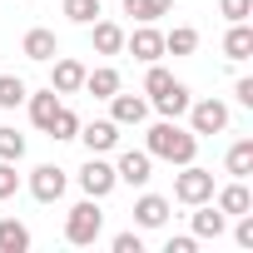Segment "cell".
<instances>
[{
  "label": "cell",
  "instance_id": "ffe728a7",
  "mask_svg": "<svg viewBox=\"0 0 253 253\" xmlns=\"http://www.w3.org/2000/svg\"><path fill=\"white\" fill-rule=\"evenodd\" d=\"M114 89H119V70H114V65L84 70V94H94V99H109Z\"/></svg>",
  "mask_w": 253,
  "mask_h": 253
},
{
  "label": "cell",
  "instance_id": "ba28073f",
  "mask_svg": "<svg viewBox=\"0 0 253 253\" xmlns=\"http://www.w3.org/2000/svg\"><path fill=\"white\" fill-rule=\"evenodd\" d=\"M124 50H129L139 65H154V60H164V35L154 25H139L134 35H124Z\"/></svg>",
  "mask_w": 253,
  "mask_h": 253
},
{
  "label": "cell",
  "instance_id": "d6a6232c",
  "mask_svg": "<svg viewBox=\"0 0 253 253\" xmlns=\"http://www.w3.org/2000/svg\"><path fill=\"white\" fill-rule=\"evenodd\" d=\"M238 248H253V213H238V228H233Z\"/></svg>",
  "mask_w": 253,
  "mask_h": 253
},
{
  "label": "cell",
  "instance_id": "8fae6325",
  "mask_svg": "<svg viewBox=\"0 0 253 253\" xmlns=\"http://www.w3.org/2000/svg\"><path fill=\"white\" fill-rule=\"evenodd\" d=\"M20 55L25 60H55L60 55V40H55V30H45V25H35V30H25V40H20Z\"/></svg>",
  "mask_w": 253,
  "mask_h": 253
},
{
  "label": "cell",
  "instance_id": "52a82bcc",
  "mask_svg": "<svg viewBox=\"0 0 253 253\" xmlns=\"http://www.w3.org/2000/svg\"><path fill=\"white\" fill-rule=\"evenodd\" d=\"M65 184H70V179H65L60 164H40V169L30 174V194H35L40 204H60V199H65Z\"/></svg>",
  "mask_w": 253,
  "mask_h": 253
},
{
  "label": "cell",
  "instance_id": "4316f807",
  "mask_svg": "<svg viewBox=\"0 0 253 253\" xmlns=\"http://www.w3.org/2000/svg\"><path fill=\"white\" fill-rule=\"evenodd\" d=\"M65 15L75 25H89V20H99V0H65Z\"/></svg>",
  "mask_w": 253,
  "mask_h": 253
},
{
  "label": "cell",
  "instance_id": "f546056e",
  "mask_svg": "<svg viewBox=\"0 0 253 253\" xmlns=\"http://www.w3.org/2000/svg\"><path fill=\"white\" fill-rule=\"evenodd\" d=\"M15 189H20L15 164H10V159H0V204H5V199H15Z\"/></svg>",
  "mask_w": 253,
  "mask_h": 253
},
{
  "label": "cell",
  "instance_id": "9c48e42d",
  "mask_svg": "<svg viewBox=\"0 0 253 253\" xmlns=\"http://www.w3.org/2000/svg\"><path fill=\"white\" fill-rule=\"evenodd\" d=\"M75 139H84L89 154H109V149L119 144V124H114V119H89V124H80Z\"/></svg>",
  "mask_w": 253,
  "mask_h": 253
},
{
  "label": "cell",
  "instance_id": "2e32d148",
  "mask_svg": "<svg viewBox=\"0 0 253 253\" xmlns=\"http://www.w3.org/2000/svg\"><path fill=\"white\" fill-rule=\"evenodd\" d=\"M164 218H169V199H164V194L134 199V223H139V228H164Z\"/></svg>",
  "mask_w": 253,
  "mask_h": 253
},
{
  "label": "cell",
  "instance_id": "4fadbf2b",
  "mask_svg": "<svg viewBox=\"0 0 253 253\" xmlns=\"http://www.w3.org/2000/svg\"><path fill=\"white\" fill-rule=\"evenodd\" d=\"M223 228H228V213H218V204H213V199L194 204V238H218Z\"/></svg>",
  "mask_w": 253,
  "mask_h": 253
},
{
  "label": "cell",
  "instance_id": "cb8c5ba5",
  "mask_svg": "<svg viewBox=\"0 0 253 253\" xmlns=\"http://www.w3.org/2000/svg\"><path fill=\"white\" fill-rule=\"evenodd\" d=\"M223 164H228V174H233V179H248V174H253V139H238V144L228 149V159H223Z\"/></svg>",
  "mask_w": 253,
  "mask_h": 253
},
{
  "label": "cell",
  "instance_id": "8992f818",
  "mask_svg": "<svg viewBox=\"0 0 253 253\" xmlns=\"http://www.w3.org/2000/svg\"><path fill=\"white\" fill-rule=\"evenodd\" d=\"M114 174H119V184L144 189V184L154 179V159H149V149H124V154H119V164H114Z\"/></svg>",
  "mask_w": 253,
  "mask_h": 253
},
{
  "label": "cell",
  "instance_id": "d6986e66",
  "mask_svg": "<svg viewBox=\"0 0 253 253\" xmlns=\"http://www.w3.org/2000/svg\"><path fill=\"white\" fill-rule=\"evenodd\" d=\"M223 55L228 60H248L253 55V25L248 20H233V30L223 35Z\"/></svg>",
  "mask_w": 253,
  "mask_h": 253
},
{
  "label": "cell",
  "instance_id": "484cf974",
  "mask_svg": "<svg viewBox=\"0 0 253 253\" xmlns=\"http://www.w3.org/2000/svg\"><path fill=\"white\" fill-rule=\"evenodd\" d=\"M45 134H50V139H75V134H80V114L60 104V109H55V119H50V129H45Z\"/></svg>",
  "mask_w": 253,
  "mask_h": 253
},
{
  "label": "cell",
  "instance_id": "836d02e7",
  "mask_svg": "<svg viewBox=\"0 0 253 253\" xmlns=\"http://www.w3.org/2000/svg\"><path fill=\"white\" fill-rule=\"evenodd\" d=\"M233 94H238V104H248V109H253V80H238V84H233Z\"/></svg>",
  "mask_w": 253,
  "mask_h": 253
},
{
  "label": "cell",
  "instance_id": "5bb4252c",
  "mask_svg": "<svg viewBox=\"0 0 253 253\" xmlns=\"http://www.w3.org/2000/svg\"><path fill=\"white\" fill-rule=\"evenodd\" d=\"M89 45H94V55H119L124 50V30L114 20H89Z\"/></svg>",
  "mask_w": 253,
  "mask_h": 253
},
{
  "label": "cell",
  "instance_id": "277c9868",
  "mask_svg": "<svg viewBox=\"0 0 253 253\" xmlns=\"http://www.w3.org/2000/svg\"><path fill=\"white\" fill-rule=\"evenodd\" d=\"M184 114H189V129H194V134H223V129H228V104H223V99H199V104H189Z\"/></svg>",
  "mask_w": 253,
  "mask_h": 253
},
{
  "label": "cell",
  "instance_id": "d4e9b609",
  "mask_svg": "<svg viewBox=\"0 0 253 253\" xmlns=\"http://www.w3.org/2000/svg\"><path fill=\"white\" fill-rule=\"evenodd\" d=\"M25 94H30V84H25L20 75H0V109H15V104H25Z\"/></svg>",
  "mask_w": 253,
  "mask_h": 253
},
{
  "label": "cell",
  "instance_id": "83f0119b",
  "mask_svg": "<svg viewBox=\"0 0 253 253\" xmlns=\"http://www.w3.org/2000/svg\"><path fill=\"white\" fill-rule=\"evenodd\" d=\"M20 154H25V134L20 129H0V159L20 164Z\"/></svg>",
  "mask_w": 253,
  "mask_h": 253
},
{
  "label": "cell",
  "instance_id": "e0dca14e",
  "mask_svg": "<svg viewBox=\"0 0 253 253\" xmlns=\"http://www.w3.org/2000/svg\"><path fill=\"white\" fill-rule=\"evenodd\" d=\"M189 104H194V94H189V84H179V80H174V84H169L164 94H154V109H159L164 119H179V114H184Z\"/></svg>",
  "mask_w": 253,
  "mask_h": 253
},
{
  "label": "cell",
  "instance_id": "7402d4cb",
  "mask_svg": "<svg viewBox=\"0 0 253 253\" xmlns=\"http://www.w3.org/2000/svg\"><path fill=\"white\" fill-rule=\"evenodd\" d=\"M169 10H174V0H124V15H134L139 25H154Z\"/></svg>",
  "mask_w": 253,
  "mask_h": 253
},
{
  "label": "cell",
  "instance_id": "9a60e30c",
  "mask_svg": "<svg viewBox=\"0 0 253 253\" xmlns=\"http://www.w3.org/2000/svg\"><path fill=\"white\" fill-rule=\"evenodd\" d=\"M213 204H218V213L238 218V213H248V209H253V194H248V184H243V179H233L228 189H218V194H213Z\"/></svg>",
  "mask_w": 253,
  "mask_h": 253
},
{
  "label": "cell",
  "instance_id": "44dd1931",
  "mask_svg": "<svg viewBox=\"0 0 253 253\" xmlns=\"http://www.w3.org/2000/svg\"><path fill=\"white\" fill-rule=\"evenodd\" d=\"M30 248V228L20 218H0V253H25Z\"/></svg>",
  "mask_w": 253,
  "mask_h": 253
},
{
  "label": "cell",
  "instance_id": "1f68e13d",
  "mask_svg": "<svg viewBox=\"0 0 253 253\" xmlns=\"http://www.w3.org/2000/svg\"><path fill=\"white\" fill-rule=\"evenodd\" d=\"M114 253H144V238L134 228H124V233H114Z\"/></svg>",
  "mask_w": 253,
  "mask_h": 253
},
{
  "label": "cell",
  "instance_id": "f1b7e54d",
  "mask_svg": "<svg viewBox=\"0 0 253 253\" xmlns=\"http://www.w3.org/2000/svg\"><path fill=\"white\" fill-rule=\"evenodd\" d=\"M169 84H174V75H169V70H164V65L154 60V65H149V75H144V94L154 99V94H164Z\"/></svg>",
  "mask_w": 253,
  "mask_h": 253
},
{
  "label": "cell",
  "instance_id": "603a6c76",
  "mask_svg": "<svg viewBox=\"0 0 253 253\" xmlns=\"http://www.w3.org/2000/svg\"><path fill=\"white\" fill-rule=\"evenodd\" d=\"M194 50H199V30L194 25H174L164 35V55H194Z\"/></svg>",
  "mask_w": 253,
  "mask_h": 253
},
{
  "label": "cell",
  "instance_id": "e575fe53",
  "mask_svg": "<svg viewBox=\"0 0 253 253\" xmlns=\"http://www.w3.org/2000/svg\"><path fill=\"white\" fill-rule=\"evenodd\" d=\"M164 248H169V253H194V248H199V243H194V238H169V243H164Z\"/></svg>",
  "mask_w": 253,
  "mask_h": 253
},
{
  "label": "cell",
  "instance_id": "6da1fadb",
  "mask_svg": "<svg viewBox=\"0 0 253 253\" xmlns=\"http://www.w3.org/2000/svg\"><path fill=\"white\" fill-rule=\"evenodd\" d=\"M144 149H149V159L194 164V154H199V134H194V129H179V119H159L154 129L144 134Z\"/></svg>",
  "mask_w": 253,
  "mask_h": 253
},
{
  "label": "cell",
  "instance_id": "ac0fdd59",
  "mask_svg": "<svg viewBox=\"0 0 253 253\" xmlns=\"http://www.w3.org/2000/svg\"><path fill=\"white\" fill-rule=\"evenodd\" d=\"M25 104H30V124H35V129H50V119L60 109V94L55 89H40V94H25Z\"/></svg>",
  "mask_w": 253,
  "mask_h": 253
},
{
  "label": "cell",
  "instance_id": "30bf717a",
  "mask_svg": "<svg viewBox=\"0 0 253 253\" xmlns=\"http://www.w3.org/2000/svg\"><path fill=\"white\" fill-rule=\"evenodd\" d=\"M109 119L119 124V129H124V124H144L149 119V99L144 94H109Z\"/></svg>",
  "mask_w": 253,
  "mask_h": 253
},
{
  "label": "cell",
  "instance_id": "5b68a950",
  "mask_svg": "<svg viewBox=\"0 0 253 253\" xmlns=\"http://www.w3.org/2000/svg\"><path fill=\"white\" fill-rule=\"evenodd\" d=\"M114 184H119L114 164H104L99 154H89V159H84V169H80V189H84L89 199H104V194H114Z\"/></svg>",
  "mask_w": 253,
  "mask_h": 253
},
{
  "label": "cell",
  "instance_id": "4dcf8cb0",
  "mask_svg": "<svg viewBox=\"0 0 253 253\" xmlns=\"http://www.w3.org/2000/svg\"><path fill=\"white\" fill-rule=\"evenodd\" d=\"M218 10H223V20L233 25V20H248V15H253V0H218Z\"/></svg>",
  "mask_w": 253,
  "mask_h": 253
},
{
  "label": "cell",
  "instance_id": "7c38bea8",
  "mask_svg": "<svg viewBox=\"0 0 253 253\" xmlns=\"http://www.w3.org/2000/svg\"><path fill=\"white\" fill-rule=\"evenodd\" d=\"M50 89L55 94H80L84 89V65L80 60H55L50 65Z\"/></svg>",
  "mask_w": 253,
  "mask_h": 253
},
{
  "label": "cell",
  "instance_id": "3957f363",
  "mask_svg": "<svg viewBox=\"0 0 253 253\" xmlns=\"http://www.w3.org/2000/svg\"><path fill=\"white\" fill-rule=\"evenodd\" d=\"M179 169H184V174L174 179V199H179V204L194 209V204L213 199V174H209V169H199V164H179Z\"/></svg>",
  "mask_w": 253,
  "mask_h": 253
},
{
  "label": "cell",
  "instance_id": "7a4b0ae2",
  "mask_svg": "<svg viewBox=\"0 0 253 253\" xmlns=\"http://www.w3.org/2000/svg\"><path fill=\"white\" fill-rule=\"evenodd\" d=\"M99 233H104V213H99V199H89V194H84V204H75V209L65 213V238H70L75 248H89Z\"/></svg>",
  "mask_w": 253,
  "mask_h": 253
}]
</instances>
